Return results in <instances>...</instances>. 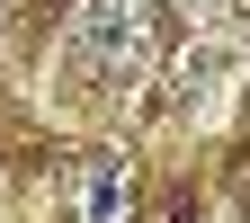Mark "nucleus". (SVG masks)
<instances>
[{"label":"nucleus","instance_id":"obj_1","mask_svg":"<svg viewBox=\"0 0 250 223\" xmlns=\"http://www.w3.org/2000/svg\"><path fill=\"white\" fill-rule=\"evenodd\" d=\"M89 214H99V223L116 214V170H99V179H89Z\"/></svg>","mask_w":250,"mask_h":223}]
</instances>
